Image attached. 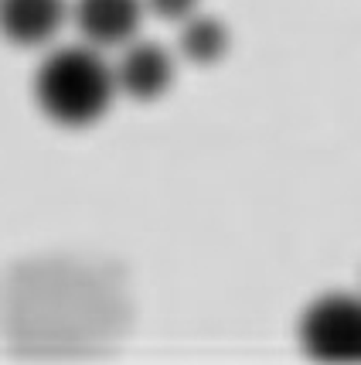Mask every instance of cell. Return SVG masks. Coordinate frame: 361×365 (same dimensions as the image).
Listing matches in <instances>:
<instances>
[{"instance_id": "cell-5", "label": "cell", "mask_w": 361, "mask_h": 365, "mask_svg": "<svg viewBox=\"0 0 361 365\" xmlns=\"http://www.w3.org/2000/svg\"><path fill=\"white\" fill-rule=\"evenodd\" d=\"M65 17V0H0V34L21 48L48 45L62 31Z\"/></svg>"}, {"instance_id": "cell-4", "label": "cell", "mask_w": 361, "mask_h": 365, "mask_svg": "<svg viewBox=\"0 0 361 365\" xmlns=\"http://www.w3.org/2000/svg\"><path fill=\"white\" fill-rule=\"evenodd\" d=\"M113 76H116V89L120 93L150 103V99H157V96L171 89L174 58L154 41H137V45L130 41L126 51L120 55L116 68H113Z\"/></svg>"}, {"instance_id": "cell-3", "label": "cell", "mask_w": 361, "mask_h": 365, "mask_svg": "<svg viewBox=\"0 0 361 365\" xmlns=\"http://www.w3.org/2000/svg\"><path fill=\"white\" fill-rule=\"evenodd\" d=\"M72 17L93 48H120L140 31L143 0H79Z\"/></svg>"}, {"instance_id": "cell-1", "label": "cell", "mask_w": 361, "mask_h": 365, "mask_svg": "<svg viewBox=\"0 0 361 365\" xmlns=\"http://www.w3.org/2000/svg\"><path fill=\"white\" fill-rule=\"evenodd\" d=\"M116 96L113 65L89 48H58L51 51L38 76H34V99L48 120L58 127H89L110 110Z\"/></svg>"}, {"instance_id": "cell-6", "label": "cell", "mask_w": 361, "mask_h": 365, "mask_svg": "<svg viewBox=\"0 0 361 365\" xmlns=\"http://www.w3.org/2000/svg\"><path fill=\"white\" fill-rule=\"evenodd\" d=\"M229 51V31L215 17L191 14L181 28V55L194 65H211Z\"/></svg>"}, {"instance_id": "cell-2", "label": "cell", "mask_w": 361, "mask_h": 365, "mask_svg": "<svg viewBox=\"0 0 361 365\" xmlns=\"http://www.w3.org/2000/svg\"><path fill=\"white\" fill-rule=\"evenodd\" d=\"M303 351L317 362H361V297L324 294L300 318Z\"/></svg>"}, {"instance_id": "cell-7", "label": "cell", "mask_w": 361, "mask_h": 365, "mask_svg": "<svg viewBox=\"0 0 361 365\" xmlns=\"http://www.w3.org/2000/svg\"><path fill=\"white\" fill-rule=\"evenodd\" d=\"M143 7L150 14L164 17V21H177V24H184L191 14H198V0H143Z\"/></svg>"}]
</instances>
